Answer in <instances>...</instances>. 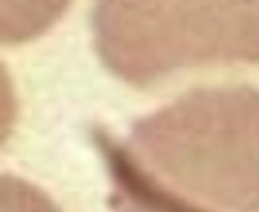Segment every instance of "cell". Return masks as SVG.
Wrapping results in <instances>:
<instances>
[{
  "mask_svg": "<svg viewBox=\"0 0 259 212\" xmlns=\"http://www.w3.org/2000/svg\"><path fill=\"white\" fill-rule=\"evenodd\" d=\"M70 0H1L0 34L7 44L34 38L52 26Z\"/></svg>",
  "mask_w": 259,
  "mask_h": 212,
  "instance_id": "6da1fadb",
  "label": "cell"
},
{
  "mask_svg": "<svg viewBox=\"0 0 259 212\" xmlns=\"http://www.w3.org/2000/svg\"><path fill=\"white\" fill-rule=\"evenodd\" d=\"M2 212H58L40 191L14 178L3 179Z\"/></svg>",
  "mask_w": 259,
  "mask_h": 212,
  "instance_id": "7a4b0ae2",
  "label": "cell"
}]
</instances>
